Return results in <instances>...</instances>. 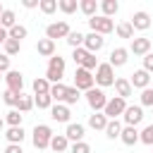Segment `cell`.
Listing matches in <instances>:
<instances>
[{
    "label": "cell",
    "mask_w": 153,
    "mask_h": 153,
    "mask_svg": "<svg viewBox=\"0 0 153 153\" xmlns=\"http://www.w3.org/2000/svg\"><path fill=\"white\" fill-rule=\"evenodd\" d=\"M53 127L50 124H36L33 129H31V143H33V148L36 151H45L48 146H50V139H53Z\"/></svg>",
    "instance_id": "6da1fadb"
},
{
    "label": "cell",
    "mask_w": 153,
    "mask_h": 153,
    "mask_svg": "<svg viewBox=\"0 0 153 153\" xmlns=\"http://www.w3.org/2000/svg\"><path fill=\"white\" fill-rule=\"evenodd\" d=\"M65 67H67L65 57H60V55L55 53L53 57H48V67H45V79H48L50 84H60V81H62V76H65Z\"/></svg>",
    "instance_id": "7a4b0ae2"
},
{
    "label": "cell",
    "mask_w": 153,
    "mask_h": 153,
    "mask_svg": "<svg viewBox=\"0 0 153 153\" xmlns=\"http://www.w3.org/2000/svg\"><path fill=\"white\" fill-rule=\"evenodd\" d=\"M93 81H96L98 88L112 86V84H115V69H112L108 62H98V67H96V72H93Z\"/></svg>",
    "instance_id": "3957f363"
},
{
    "label": "cell",
    "mask_w": 153,
    "mask_h": 153,
    "mask_svg": "<svg viewBox=\"0 0 153 153\" xmlns=\"http://www.w3.org/2000/svg\"><path fill=\"white\" fill-rule=\"evenodd\" d=\"M84 98H86V103H88L91 112H103V108H105V103H108L105 91H103V88H98V86L88 88V91L84 93Z\"/></svg>",
    "instance_id": "277c9868"
},
{
    "label": "cell",
    "mask_w": 153,
    "mask_h": 153,
    "mask_svg": "<svg viewBox=\"0 0 153 153\" xmlns=\"http://www.w3.org/2000/svg\"><path fill=\"white\" fill-rule=\"evenodd\" d=\"M86 22H88V29H91L93 33L108 36V33H112V31H115V22H112V19H108V17H103V14H96V17L86 19Z\"/></svg>",
    "instance_id": "5b68a950"
},
{
    "label": "cell",
    "mask_w": 153,
    "mask_h": 153,
    "mask_svg": "<svg viewBox=\"0 0 153 153\" xmlns=\"http://www.w3.org/2000/svg\"><path fill=\"white\" fill-rule=\"evenodd\" d=\"M127 100L124 98H117V96H112V98H108V103H105V108H103V115L108 117V120H120L122 117V112L127 110Z\"/></svg>",
    "instance_id": "8992f818"
},
{
    "label": "cell",
    "mask_w": 153,
    "mask_h": 153,
    "mask_svg": "<svg viewBox=\"0 0 153 153\" xmlns=\"http://www.w3.org/2000/svg\"><path fill=\"white\" fill-rule=\"evenodd\" d=\"M93 86H96V81H93V72L76 67V69H74V88L86 93V91H88V88H93Z\"/></svg>",
    "instance_id": "52a82bcc"
},
{
    "label": "cell",
    "mask_w": 153,
    "mask_h": 153,
    "mask_svg": "<svg viewBox=\"0 0 153 153\" xmlns=\"http://www.w3.org/2000/svg\"><path fill=\"white\" fill-rule=\"evenodd\" d=\"M151 48H153V43H151V38H146V36H134L127 50H129V55H136V57H143V55H148V53H151Z\"/></svg>",
    "instance_id": "ba28073f"
},
{
    "label": "cell",
    "mask_w": 153,
    "mask_h": 153,
    "mask_svg": "<svg viewBox=\"0 0 153 153\" xmlns=\"http://www.w3.org/2000/svg\"><path fill=\"white\" fill-rule=\"evenodd\" d=\"M69 24L65 22V19H60V22H53V24H48L45 26V38H50V41H57V38H67L69 36Z\"/></svg>",
    "instance_id": "9c48e42d"
},
{
    "label": "cell",
    "mask_w": 153,
    "mask_h": 153,
    "mask_svg": "<svg viewBox=\"0 0 153 153\" xmlns=\"http://www.w3.org/2000/svg\"><path fill=\"white\" fill-rule=\"evenodd\" d=\"M122 122H124V127H139L143 122V108L141 105H127V110L122 112Z\"/></svg>",
    "instance_id": "30bf717a"
},
{
    "label": "cell",
    "mask_w": 153,
    "mask_h": 153,
    "mask_svg": "<svg viewBox=\"0 0 153 153\" xmlns=\"http://www.w3.org/2000/svg\"><path fill=\"white\" fill-rule=\"evenodd\" d=\"M2 81H5V88H10L12 93H24V74H22V72L10 69Z\"/></svg>",
    "instance_id": "8fae6325"
},
{
    "label": "cell",
    "mask_w": 153,
    "mask_h": 153,
    "mask_svg": "<svg viewBox=\"0 0 153 153\" xmlns=\"http://www.w3.org/2000/svg\"><path fill=\"white\" fill-rule=\"evenodd\" d=\"M48 112H50V120L53 122H60V124H69L72 122V110L65 103H53V108Z\"/></svg>",
    "instance_id": "7c38bea8"
},
{
    "label": "cell",
    "mask_w": 153,
    "mask_h": 153,
    "mask_svg": "<svg viewBox=\"0 0 153 153\" xmlns=\"http://www.w3.org/2000/svg\"><path fill=\"white\" fill-rule=\"evenodd\" d=\"M84 48L88 50V53H100L103 48H105V36H100V33H93V31H88V33H84Z\"/></svg>",
    "instance_id": "4fadbf2b"
},
{
    "label": "cell",
    "mask_w": 153,
    "mask_h": 153,
    "mask_svg": "<svg viewBox=\"0 0 153 153\" xmlns=\"http://www.w3.org/2000/svg\"><path fill=\"white\" fill-rule=\"evenodd\" d=\"M65 136H67L69 143L84 141V136H86V124H81V122H69V124L65 127Z\"/></svg>",
    "instance_id": "5bb4252c"
},
{
    "label": "cell",
    "mask_w": 153,
    "mask_h": 153,
    "mask_svg": "<svg viewBox=\"0 0 153 153\" xmlns=\"http://www.w3.org/2000/svg\"><path fill=\"white\" fill-rule=\"evenodd\" d=\"M151 74L146 72V69H134V74L129 76V84H131V88H139V91H143V88H148L151 86Z\"/></svg>",
    "instance_id": "9a60e30c"
},
{
    "label": "cell",
    "mask_w": 153,
    "mask_h": 153,
    "mask_svg": "<svg viewBox=\"0 0 153 153\" xmlns=\"http://www.w3.org/2000/svg\"><path fill=\"white\" fill-rule=\"evenodd\" d=\"M129 24H131V29H134V31H146V29L151 26V14H148L146 10H139V12H134V14H131Z\"/></svg>",
    "instance_id": "2e32d148"
},
{
    "label": "cell",
    "mask_w": 153,
    "mask_h": 153,
    "mask_svg": "<svg viewBox=\"0 0 153 153\" xmlns=\"http://www.w3.org/2000/svg\"><path fill=\"white\" fill-rule=\"evenodd\" d=\"M129 62V50L127 48H112L110 50V57H108V65L115 69V67H124Z\"/></svg>",
    "instance_id": "e0dca14e"
},
{
    "label": "cell",
    "mask_w": 153,
    "mask_h": 153,
    "mask_svg": "<svg viewBox=\"0 0 153 153\" xmlns=\"http://www.w3.org/2000/svg\"><path fill=\"white\" fill-rule=\"evenodd\" d=\"M115 93H117V98H124V100H129L131 98V93H134V88H131V84H129V76H115Z\"/></svg>",
    "instance_id": "ac0fdd59"
},
{
    "label": "cell",
    "mask_w": 153,
    "mask_h": 153,
    "mask_svg": "<svg viewBox=\"0 0 153 153\" xmlns=\"http://www.w3.org/2000/svg\"><path fill=\"white\" fill-rule=\"evenodd\" d=\"M98 10H100L103 17L112 19V17L120 12V2H117V0H100V2H98Z\"/></svg>",
    "instance_id": "d6986e66"
},
{
    "label": "cell",
    "mask_w": 153,
    "mask_h": 153,
    "mask_svg": "<svg viewBox=\"0 0 153 153\" xmlns=\"http://www.w3.org/2000/svg\"><path fill=\"white\" fill-rule=\"evenodd\" d=\"M120 141H122L124 146H136V143H139V129H136V127H122Z\"/></svg>",
    "instance_id": "ffe728a7"
},
{
    "label": "cell",
    "mask_w": 153,
    "mask_h": 153,
    "mask_svg": "<svg viewBox=\"0 0 153 153\" xmlns=\"http://www.w3.org/2000/svg\"><path fill=\"white\" fill-rule=\"evenodd\" d=\"M50 151H55V153H67L69 151V141H67V136L65 134H53V139H50V146H48Z\"/></svg>",
    "instance_id": "44dd1931"
},
{
    "label": "cell",
    "mask_w": 153,
    "mask_h": 153,
    "mask_svg": "<svg viewBox=\"0 0 153 153\" xmlns=\"http://www.w3.org/2000/svg\"><path fill=\"white\" fill-rule=\"evenodd\" d=\"M36 50H38L41 57H53V55H55V41H50V38H38Z\"/></svg>",
    "instance_id": "7402d4cb"
},
{
    "label": "cell",
    "mask_w": 153,
    "mask_h": 153,
    "mask_svg": "<svg viewBox=\"0 0 153 153\" xmlns=\"http://www.w3.org/2000/svg\"><path fill=\"white\" fill-rule=\"evenodd\" d=\"M5 139H7V143H24L26 131H24V127H7Z\"/></svg>",
    "instance_id": "603a6c76"
},
{
    "label": "cell",
    "mask_w": 153,
    "mask_h": 153,
    "mask_svg": "<svg viewBox=\"0 0 153 153\" xmlns=\"http://www.w3.org/2000/svg\"><path fill=\"white\" fill-rule=\"evenodd\" d=\"M86 124H88L93 131H103V129H105V124H108V117H105L103 112H91Z\"/></svg>",
    "instance_id": "cb8c5ba5"
},
{
    "label": "cell",
    "mask_w": 153,
    "mask_h": 153,
    "mask_svg": "<svg viewBox=\"0 0 153 153\" xmlns=\"http://www.w3.org/2000/svg\"><path fill=\"white\" fill-rule=\"evenodd\" d=\"M122 127H124V124H122L120 120H108V124H105V129H103V131H105V136H108L110 141H115V139H120Z\"/></svg>",
    "instance_id": "d4e9b609"
},
{
    "label": "cell",
    "mask_w": 153,
    "mask_h": 153,
    "mask_svg": "<svg viewBox=\"0 0 153 153\" xmlns=\"http://www.w3.org/2000/svg\"><path fill=\"white\" fill-rule=\"evenodd\" d=\"M115 33L120 36V38H134V29H131V24H129V19H122V22H117L115 24Z\"/></svg>",
    "instance_id": "484cf974"
},
{
    "label": "cell",
    "mask_w": 153,
    "mask_h": 153,
    "mask_svg": "<svg viewBox=\"0 0 153 153\" xmlns=\"http://www.w3.org/2000/svg\"><path fill=\"white\" fill-rule=\"evenodd\" d=\"M14 24H17V12H14V10H10V7H5V12L0 14V26H2L5 31H10Z\"/></svg>",
    "instance_id": "4316f807"
},
{
    "label": "cell",
    "mask_w": 153,
    "mask_h": 153,
    "mask_svg": "<svg viewBox=\"0 0 153 153\" xmlns=\"http://www.w3.org/2000/svg\"><path fill=\"white\" fill-rule=\"evenodd\" d=\"M79 12L91 19V17L98 14V2H96V0H79Z\"/></svg>",
    "instance_id": "83f0119b"
},
{
    "label": "cell",
    "mask_w": 153,
    "mask_h": 153,
    "mask_svg": "<svg viewBox=\"0 0 153 153\" xmlns=\"http://www.w3.org/2000/svg\"><path fill=\"white\" fill-rule=\"evenodd\" d=\"M5 124L7 127H22V120H24V115L19 112V110H14V108H10L7 112H5Z\"/></svg>",
    "instance_id": "f1b7e54d"
},
{
    "label": "cell",
    "mask_w": 153,
    "mask_h": 153,
    "mask_svg": "<svg viewBox=\"0 0 153 153\" xmlns=\"http://www.w3.org/2000/svg\"><path fill=\"white\" fill-rule=\"evenodd\" d=\"M31 88H33V96L48 93V91H50V81H48L45 76H36V79H33V84H31Z\"/></svg>",
    "instance_id": "f546056e"
},
{
    "label": "cell",
    "mask_w": 153,
    "mask_h": 153,
    "mask_svg": "<svg viewBox=\"0 0 153 153\" xmlns=\"http://www.w3.org/2000/svg\"><path fill=\"white\" fill-rule=\"evenodd\" d=\"M65 91H67V86L60 81V84H50V98H53V103H62L65 100Z\"/></svg>",
    "instance_id": "4dcf8cb0"
},
{
    "label": "cell",
    "mask_w": 153,
    "mask_h": 153,
    "mask_svg": "<svg viewBox=\"0 0 153 153\" xmlns=\"http://www.w3.org/2000/svg\"><path fill=\"white\" fill-rule=\"evenodd\" d=\"M57 10L62 14H74L79 10V0H57Z\"/></svg>",
    "instance_id": "1f68e13d"
},
{
    "label": "cell",
    "mask_w": 153,
    "mask_h": 153,
    "mask_svg": "<svg viewBox=\"0 0 153 153\" xmlns=\"http://www.w3.org/2000/svg\"><path fill=\"white\" fill-rule=\"evenodd\" d=\"M26 36H29V31H26V26H24V24H14V26L7 31V38L19 41V43H22V38H26Z\"/></svg>",
    "instance_id": "d6a6232c"
},
{
    "label": "cell",
    "mask_w": 153,
    "mask_h": 153,
    "mask_svg": "<svg viewBox=\"0 0 153 153\" xmlns=\"http://www.w3.org/2000/svg\"><path fill=\"white\" fill-rule=\"evenodd\" d=\"M79 98H81V91H76L74 86H67V91H65V100H62V103H65L67 108H72V105L79 103Z\"/></svg>",
    "instance_id": "836d02e7"
},
{
    "label": "cell",
    "mask_w": 153,
    "mask_h": 153,
    "mask_svg": "<svg viewBox=\"0 0 153 153\" xmlns=\"http://www.w3.org/2000/svg\"><path fill=\"white\" fill-rule=\"evenodd\" d=\"M33 108H38V110H50V108H53V98H50V93L33 96Z\"/></svg>",
    "instance_id": "e575fe53"
},
{
    "label": "cell",
    "mask_w": 153,
    "mask_h": 153,
    "mask_svg": "<svg viewBox=\"0 0 153 153\" xmlns=\"http://www.w3.org/2000/svg\"><path fill=\"white\" fill-rule=\"evenodd\" d=\"M14 110H19L22 115H24V112H29V110H33V96L22 93V96H19V100H17V108H14Z\"/></svg>",
    "instance_id": "d590c367"
},
{
    "label": "cell",
    "mask_w": 153,
    "mask_h": 153,
    "mask_svg": "<svg viewBox=\"0 0 153 153\" xmlns=\"http://www.w3.org/2000/svg\"><path fill=\"white\" fill-rule=\"evenodd\" d=\"M67 41V45L74 50V48H84V33L81 31H69V36L65 38Z\"/></svg>",
    "instance_id": "8d00e7d4"
},
{
    "label": "cell",
    "mask_w": 153,
    "mask_h": 153,
    "mask_svg": "<svg viewBox=\"0 0 153 153\" xmlns=\"http://www.w3.org/2000/svg\"><path fill=\"white\" fill-rule=\"evenodd\" d=\"M2 50H5V55H7V57H12V55H17V53L22 50V43H19V41L7 38V41L2 43Z\"/></svg>",
    "instance_id": "74e56055"
},
{
    "label": "cell",
    "mask_w": 153,
    "mask_h": 153,
    "mask_svg": "<svg viewBox=\"0 0 153 153\" xmlns=\"http://www.w3.org/2000/svg\"><path fill=\"white\" fill-rule=\"evenodd\" d=\"M139 143H146V146H153V124H146L141 131H139Z\"/></svg>",
    "instance_id": "f35d334b"
},
{
    "label": "cell",
    "mask_w": 153,
    "mask_h": 153,
    "mask_svg": "<svg viewBox=\"0 0 153 153\" xmlns=\"http://www.w3.org/2000/svg\"><path fill=\"white\" fill-rule=\"evenodd\" d=\"M19 96H22V93H12L10 88H2V103H5L7 108H17V100H19Z\"/></svg>",
    "instance_id": "ab89813d"
},
{
    "label": "cell",
    "mask_w": 153,
    "mask_h": 153,
    "mask_svg": "<svg viewBox=\"0 0 153 153\" xmlns=\"http://www.w3.org/2000/svg\"><path fill=\"white\" fill-rule=\"evenodd\" d=\"M139 105H141V108H153V88H151V86L141 91V96H139Z\"/></svg>",
    "instance_id": "60d3db41"
},
{
    "label": "cell",
    "mask_w": 153,
    "mask_h": 153,
    "mask_svg": "<svg viewBox=\"0 0 153 153\" xmlns=\"http://www.w3.org/2000/svg\"><path fill=\"white\" fill-rule=\"evenodd\" d=\"M38 10L43 14H53V12H57V0H41L38 2Z\"/></svg>",
    "instance_id": "b9f144b4"
},
{
    "label": "cell",
    "mask_w": 153,
    "mask_h": 153,
    "mask_svg": "<svg viewBox=\"0 0 153 153\" xmlns=\"http://www.w3.org/2000/svg\"><path fill=\"white\" fill-rule=\"evenodd\" d=\"M86 55H88V50H86V48H74V50H72V60H74V65H76V67H81V65H84V60H86Z\"/></svg>",
    "instance_id": "7bdbcfd3"
},
{
    "label": "cell",
    "mask_w": 153,
    "mask_h": 153,
    "mask_svg": "<svg viewBox=\"0 0 153 153\" xmlns=\"http://www.w3.org/2000/svg\"><path fill=\"white\" fill-rule=\"evenodd\" d=\"M69 153H91V146L86 141H76V143H69Z\"/></svg>",
    "instance_id": "ee69618b"
},
{
    "label": "cell",
    "mask_w": 153,
    "mask_h": 153,
    "mask_svg": "<svg viewBox=\"0 0 153 153\" xmlns=\"http://www.w3.org/2000/svg\"><path fill=\"white\" fill-rule=\"evenodd\" d=\"M10 60H12V57H7L5 53H0V74H7V72L12 69V67H10Z\"/></svg>",
    "instance_id": "f6af8a7d"
},
{
    "label": "cell",
    "mask_w": 153,
    "mask_h": 153,
    "mask_svg": "<svg viewBox=\"0 0 153 153\" xmlns=\"http://www.w3.org/2000/svg\"><path fill=\"white\" fill-rule=\"evenodd\" d=\"M141 60H143V67H141V69H146V72H148V74L153 76V53H148V55H143Z\"/></svg>",
    "instance_id": "bcb514c9"
},
{
    "label": "cell",
    "mask_w": 153,
    "mask_h": 153,
    "mask_svg": "<svg viewBox=\"0 0 153 153\" xmlns=\"http://www.w3.org/2000/svg\"><path fill=\"white\" fill-rule=\"evenodd\" d=\"M5 153H24V148H22V143H7Z\"/></svg>",
    "instance_id": "7dc6e473"
},
{
    "label": "cell",
    "mask_w": 153,
    "mask_h": 153,
    "mask_svg": "<svg viewBox=\"0 0 153 153\" xmlns=\"http://www.w3.org/2000/svg\"><path fill=\"white\" fill-rule=\"evenodd\" d=\"M38 2H41V0H22V7H26V10H33V7H38Z\"/></svg>",
    "instance_id": "c3c4849f"
},
{
    "label": "cell",
    "mask_w": 153,
    "mask_h": 153,
    "mask_svg": "<svg viewBox=\"0 0 153 153\" xmlns=\"http://www.w3.org/2000/svg\"><path fill=\"white\" fill-rule=\"evenodd\" d=\"M5 41H7V31L0 26V48H2V43H5Z\"/></svg>",
    "instance_id": "681fc988"
},
{
    "label": "cell",
    "mask_w": 153,
    "mask_h": 153,
    "mask_svg": "<svg viewBox=\"0 0 153 153\" xmlns=\"http://www.w3.org/2000/svg\"><path fill=\"white\" fill-rule=\"evenodd\" d=\"M2 129H5V120L0 117V131H2Z\"/></svg>",
    "instance_id": "f907efd6"
},
{
    "label": "cell",
    "mask_w": 153,
    "mask_h": 153,
    "mask_svg": "<svg viewBox=\"0 0 153 153\" xmlns=\"http://www.w3.org/2000/svg\"><path fill=\"white\" fill-rule=\"evenodd\" d=\"M2 12H5V5H2V2H0V14H2Z\"/></svg>",
    "instance_id": "816d5d0a"
},
{
    "label": "cell",
    "mask_w": 153,
    "mask_h": 153,
    "mask_svg": "<svg viewBox=\"0 0 153 153\" xmlns=\"http://www.w3.org/2000/svg\"><path fill=\"white\" fill-rule=\"evenodd\" d=\"M2 79H5V74H0V81H2Z\"/></svg>",
    "instance_id": "f5cc1de1"
},
{
    "label": "cell",
    "mask_w": 153,
    "mask_h": 153,
    "mask_svg": "<svg viewBox=\"0 0 153 153\" xmlns=\"http://www.w3.org/2000/svg\"><path fill=\"white\" fill-rule=\"evenodd\" d=\"M0 100H2V91H0Z\"/></svg>",
    "instance_id": "db71d44e"
},
{
    "label": "cell",
    "mask_w": 153,
    "mask_h": 153,
    "mask_svg": "<svg viewBox=\"0 0 153 153\" xmlns=\"http://www.w3.org/2000/svg\"><path fill=\"white\" fill-rule=\"evenodd\" d=\"M151 43H153V41H151Z\"/></svg>",
    "instance_id": "11a10c76"
},
{
    "label": "cell",
    "mask_w": 153,
    "mask_h": 153,
    "mask_svg": "<svg viewBox=\"0 0 153 153\" xmlns=\"http://www.w3.org/2000/svg\"><path fill=\"white\" fill-rule=\"evenodd\" d=\"M151 110H153V108H151Z\"/></svg>",
    "instance_id": "9f6ffc18"
},
{
    "label": "cell",
    "mask_w": 153,
    "mask_h": 153,
    "mask_svg": "<svg viewBox=\"0 0 153 153\" xmlns=\"http://www.w3.org/2000/svg\"><path fill=\"white\" fill-rule=\"evenodd\" d=\"M115 153H117V151H115Z\"/></svg>",
    "instance_id": "6f0895ef"
}]
</instances>
